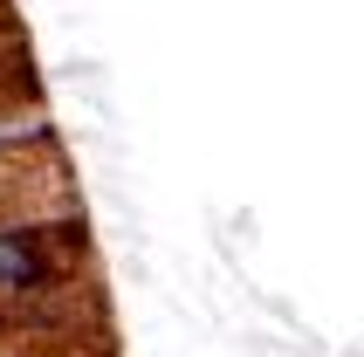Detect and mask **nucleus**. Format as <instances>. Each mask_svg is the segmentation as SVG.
Listing matches in <instances>:
<instances>
[{"mask_svg":"<svg viewBox=\"0 0 364 357\" xmlns=\"http://www.w3.org/2000/svg\"><path fill=\"white\" fill-rule=\"evenodd\" d=\"M82 255V220H0V309L62 289Z\"/></svg>","mask_w":364,"mask_h":357,"instance_id":"obj_1","label":"nucleus"}]
</instances>
